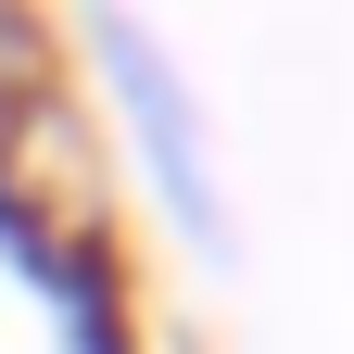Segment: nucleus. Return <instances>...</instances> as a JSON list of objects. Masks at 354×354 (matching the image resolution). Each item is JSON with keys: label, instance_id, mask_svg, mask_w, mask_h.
I'll list each match as a JSON object with an SVG mask.
<instances>
[{"label": "nucleus", "instance_id": "nucleus-1", "mask_svg": "<svg viewBox=\"0 0 354 354\" xmlns=\"http://www.w3.org/2000/svg\"><path fill=\"white\" fill-rule=\"evenodd\" d=\"M76 64H88V88H102L140 190L165 203V228L190 241L203 266H228L241 253V215H228V165H215V114H203L190 64L152 38L140 0H76Z\"/></svg>", "mask_w": 354, "mask_h": 354}]
</instances>
